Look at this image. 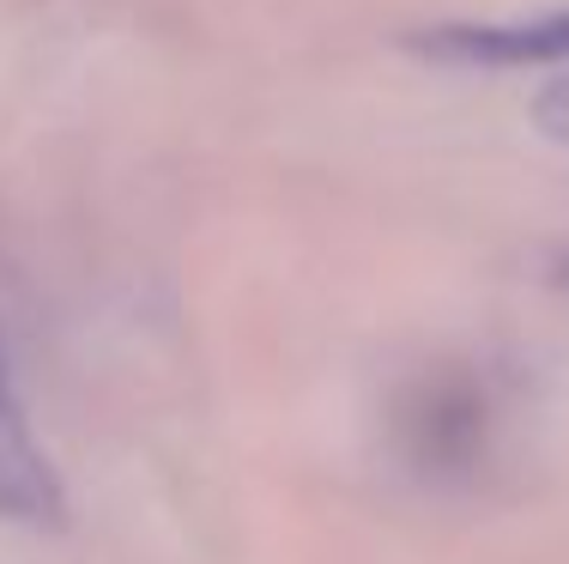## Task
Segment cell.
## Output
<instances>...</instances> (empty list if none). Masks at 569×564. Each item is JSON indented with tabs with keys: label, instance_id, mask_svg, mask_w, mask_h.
<instances>
[{
	"label": "cell",
	"instance_id": "1",
	"mask_svg": "<svg viewBox=\"0 0 569 564\" xmlns=\"http://www.w3.org/2000/svg\"><path fill=\"white\" fill-rule=\"evenodd\" d=\"M491 388L472 370H425L395 407V437L400 455L430 479H467L491 455Z\"/></svg>",
	"mask_w": 569,
	"mask_h": 564
},
{
	"label": "cell",
	"instance_id": "5",
	"mask_svg": "<svg viewBox=\"0 0 569 564\" xmlns=\"http://www.w3.org/2000/svg\"><path fill=\"white\" fill-rule=\"evenodd\" d=\"M539 128H546L551 133V140H558V146H569V79H558V86H551L546 91V98H539Z\"/></svg>",
	"mask_w": 569,
	"mask_h": 564
},
{
	"label": "cell",
	"instance_id": "2",
	"mask_svg": "<svg viewBox=\"0 0 569 564\" xmlns=\"http://www.w3.org/2000/svg\"><path fill=\"white\" fill-rule=\"evenodd\" d=\"M406 49L442 67H569V12L425 24L406 37Z\"/></svg>",
	"mask_w": 569,
	"mask_h": 564
},
{
	"label": "cell",
	"instance_id": "3",
	"mask_svg": "<svg viewBox=\"0 0 569 564\" xmlns=\"http://www.w3.org/2000/svg\"><path fill=\"white\" fill-rule=\"evenodd\" d=\"M0 509L56 516V479H49V462L37 455V443L19 419V400L7 388V358H0Z\"/></svg>",
	"mask_w": 569,
	"mask_h": 564
},
{
	"label": "cell",
	"instance_id": "4",
	"mask_svg": "<svg viewBox=\"0 0 569 564\" xmlns=\"http://www.w3.org/2000/svg\"><path fill=\"white\" fill-rule=\"evenodd\" d=\"M539 298H546V316L558 321V334L569 340V249H558L551 267L539 274Z\"/></svg>",
	"mask_w": 569,
	"mask_h": 564
}]
</instances>
